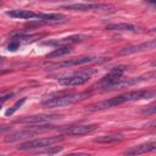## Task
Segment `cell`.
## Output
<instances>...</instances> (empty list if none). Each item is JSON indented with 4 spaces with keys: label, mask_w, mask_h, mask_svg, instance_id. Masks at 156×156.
<instances>
[{
    "label": "cell",
    "mask_w": 156,
    "mask_h": 156,
    "mask_svg": "<svg viewBox=\"0 0 156 156\" xmlns=\"http://www.w3.org/2000/svg\"><path fill=\"white\" fill-rule=\"evenodd\" d=\"M154 96H155V91H152V90L129 91V93L118 95L116 98H112V99H108V100H104V101H99L96 104H93V105L88 106V110L89 111L106 110V108H111V107H115V106L124 104V102H129V101H134V100H139V99H151Z\"/></svg>",
    "instance_id": "cell-1"
},
{
    "label": "cell",
    "mask_w": 156,
    "mask_h": 156,
    "mask_svg": "<svg viewBox=\"0 0 156 156\" xmlns=\"http://www.w3.org/2000/svg\"><path fill=\"white\" fill-rule=\"evenodd\" d=\"M54 129V126H49V124H37V126H30V127H27L24 129H21V130H17L7 136H5L4 141L5 143H15V141H18V140H22V139H27V138H30L35 134H39V133H43V132H46V130H51Z\"/></svg>",
    "instance_id": "cell-2"
},
{
    "label": "cell",
    "mask_w": 156,
    "mask_h": 156,
    "mask_svg": "<svg viewBox=\"0 0 156 156\" xmlns=\"http://www.w3.org/2000/svg\"><path fill=\"white\" fill-rule=\"evenodd\" d=\"M96 73L95 69H84V71H80V72H76L73 74H69V76H66L65 78H60L58 79V83L61 85H65V87H76V85H82L84 83H87L91 76Z\"/></svg>",
    "instance_id": "cell-3"
},
{
    "label": "cell",
    "mask_w": 156,
    "mask_h": 156,
    "mask_svg": "<svg viewBox=\"0 0 156 156\" xmlns=\"http://www.w3.org/2000/svg\"><path fill=\"white\" fill-rule=\"evenodd\" d=\"M85 94H67V95H60V96H54L49 98L48 100L43 101L44 107L49 108H55V107H61V106H67L71 104H74L84 98Z\"/></svg>",
    "instance_id": "cell-4"
},
{
    "label": "cell",
    "mask_w": 156,
    "mask_h": 156,
    "mask_svg": "<svg viewBox=\"0 0 156 156\" xmlns=\"http://www.w3.org/2000/svg\"><path fill=\"white\" fill-rule=\"evenodd\" d=\"M63 140V136H49V138H41V139H33L28 140L26 143L20 144L17 147L20 151L32 150V149H41V147H51L52 145L60 143Z\"/></svg>",
    "instance_id": "cell-5"
},
{
    "label": "cell",
    "mask_w": 156,
    "mask_h": 156,
    "mask_svg": "<svg viewBox=\"0 0 156 156\" xmlns=\"http://www.w3.org/2000/svg\"><path fill=\"white\" fill-rule=\"evenodd\" d=\"M63 9L74 10V11H99V12H105V13L115 11V7L111 6V5H106V4H85V2L65 5Z\"/></svg>",
    "instance_id": "cell-6"
},
{
    "label": "cell",
    "mask_w": 156,
    "mask_h": 156,
    "mask_svg": "<svg viewBox=\"0 0 156 156\" xmlns=\"http://www.w3.org/2000/svg\"><path fill=\"white\" fill-rule=\"evenodd\" d=\"M126 69H127V66H123V65L111 68V71L101 78V80H100L101 87H104L105 90H110L111 87H113L119 79H122V76L126 72Z\"/></svg>",
    "instance_id": "cell-7"
},
{
    "label": "cell",
    "mask_w": 156,
    "mask_h": 156,
    "mask_svg": "<svg viewBox=\"0 0 156 156\" xmlns=\"http://www.w3.org/2000/svg\"><path fill=\"white\" fill-rule=\"evenodd\" d=\"M61 117H62V115H57V113H51V115H34V116H28V117L21 118L17 122L26 123V124H32V126H37V124L49 123V122H51L54 119H58Z\"/></svg>",
    "instance_id": "cell-8"
},
{
    "label": "cell",
    "mask_w": 156,
    "mask_h": 156,
    "mask_svg": "<svg viewBox=\"0 0 156 156\" xmlns=\"http://www.w3.org/2000/svg\"><path fill=\"white\" fill-rule=\"evenodd\" d=\"M67 20L62 13H37V24H60Z\"/></svg>",
    "instance_id": "cell-9"
},
{
    "label": "cell",
    "mask_w": 156,
    "mask_h": 156,
    "mask_svg": "<svg viewBox=\"0 0 156 156\" xmlns=\"http://www.w3.org/2000/svg\"><path fill=\"white\" fill-rule=\"evenodd\" d=\"M98 58L95 56H82V57H77V58H72V60H67V61H62V62H57V63H50V65H45V67H50V68H61V67H71V66H76V65H83V63H89L93 61H96Z\"/></svg>",
    "instance_id": "cell-10"
},
{
    "label": "cell",
    "mask_w": 156,
    "mask_h": 156,
    "mask_svg": "<svg viewBox=\"0 0 156 156\" xmlns=\"http://www.w3.org/2000/svg\"><path fill=\"white\" fill-rule=\"evenodd\" d=\"M155 45H156V41L152 39V40H149V41H145V43H141V44H138V45L124 48V49L118 51V55L124 56V55H130V54H135V52H141V51H145V50H149V49H154Z\"/></svg>",
    "instance_id": "cell-11"
},
{
    "label": "cell",
    "mask_w": 156,
    "mask_h": 156,
    "mask_svg": "<svg viewBox=\"0 0 156 156\" xmlns=\"http://www.w3.org/2000/svg\"><path fill=\"white\" fill-rule=\"evenodd\" d=\"M156 149V143L155 141H150V143H145V144H140L136 146H133L128 150L124 151L126 156H138L141 154H146L150 151H154Z\"/></svg>",
    "instance_id": "cell-12"
},
{
    "label": "cell",
    "mask_w": 156,
    "mask_h": 156,
    "mask_svg": "<svg viewBox=\"0 0 156 156\" xmlns=\"http://www.w3.org/2000/svg\"><path fill=\"white\" fill-rule=\"evenodd\" d=\"M85 38H87L85 35L76 34V35H71V37H66V38H61V39H55L52 41H45V44L46 45H65V46H68V44L82 41Z\"/></svg>",
    "instance_id": "cell-13"
},
{
    "label": "cell",
    "mask_w": 156,
    "mask_h": 156,
    "mask_svg": "<svg viewBox=\"0 0 156 156\" xmlns=\"http://www.w3.org/2000/svg\"><path fill=\"white\" fill-rule=\"evenodd\" d=\"M98 128L96 124H82V126H74L67 129V133L71 135H85L93 133Z\"/></svg>",
    "instance_id": "cell-14"
},
{
    "label": "cell",
    "mask_w": 156,
    "mask_h": 156,
    "mask_svg": "<svg viewBox=\"0 0 156 156\" xmlns=\"http://www.w3.org/2000/svg\"><path fill=\"white\" fill-rule=\"evenodd\" d=\"M7 16L13 18H22V20H33L37 18V13L30 10H12L6 12Z\"/></svg>",
    "instance_id": "cell-15"
},
{
    "label": "cell",
    "mask_w": 156,
    "mask_h": 156,
    "mask_svg": "<svg viewBox=\"0 0 156 156\" xmlns=\"http://www.w3.org/2000/svg\"><path fill=\"white\" fill-rule=\"evenodd\" d=\"M106 29L110 30H119V32H134L136 30V27L130 23H110L106 26Z\"/></svg>",
    "instance_id": "cell-16"
},
{
    "label": "cell",
    "mask_w": 156,
    "mask_h": 156,
    "mask_svg": "<svg viewBox=\"0 0 156 156\" xmlns=\"http://www.w3.org/2000/svg\"><path fill=\"white\" fill-rule=\"evenodd\" d=\"M123 138L121 135H115V134H110V135H100L93 139L94 143H99V144H110V143H116V141H121Z\"/></svg>",
    "instance_id": "cell-17"
},
{
    "label": "cell",
    "mask_w": 156,
    "mask_h": 156,
    "mask_svg": "<svg viewBox=\"0 0 156 156\" xmlns=\"http://www.w3.org/2000/svg\"><path fill=\"white\" fill-rule=\"evenodd\" d=\"M72 52V48L71 46H61L58 49H55L52 52L48 54V58H57V57H61V56H65L67 54Z\"/></svg>",
    "instance_id": "cell-18"
},
{
    "label": "cell",
    "mask_w": 156,
    "mask_h": 156,
    "mask_svg": "<svg viewBox=\"0 0 156 156\" xmlns=\"http://www.w3.org/2000/svg\"><path fill=\"white\" fill-rule=\"evenodd\" d=\"M13 96V91L12 90H0V104L5 102L7 100H10Z\"/></svg>",
    "instance_id": "cell-19"
},
{
    "label": "cell",
    "mask_w": 156,
    "mask_h": 156,
    "mask_svg": "<svg viewBox=\"0 0 156 156\" xmlns=\"http://www.w3.org/2000/svg\"><path fill=\"white\" fill-rule=\"evenodd\" d=\"M24 101H26V99H24V98H23V99H21V100H18V101H17V102L11 107V108H9V110L5 112V115H6V116H11V115H13V113H15V111H17V110L22 106V104H23Z\"/></svg>",
    "instance_id": "cell-20"
},
{
    "label": "cell",
    "mask_w": 156,
    "mask_h": 156,
    "mask_svg": "<svg viewBox=\"0 0 156 156\" xmlns=\"http://www.w3.org/2000/svg\"><path fill=\"white\" fill-rule=\"evenodd\" d=\"M63 149V146H51V149H48V150H45L44 151V154H48V155H54V154H57V152H60L61 150Z\"/></svg>",
    "instance_id": "cell-21"
},
{
    "label": "cell",
    "mask_w": 156,
    "mask_h": 156,
    "mask_svg": "<svg viewBox=\"0 0 156 156\" xmlns=\"http://www.w3.org/2000/svg\"><path fill=\"white\" fill-rule=\"evenodd\" d=\"M20 48V40H12V41H10V44L7 45V49L9 50H11V51H15V50H17Z\"/></svg>",
    "instance_id": "cell-22"
},
{
    "label": "cell",
    "mask_w": 156,
    "mask_h": 156,
    "mask_svg": "<svg viewBox=\"0 0 156 156\" xmlns=\"http://www.w3.org/2000/svg\"><path fill=\"white\" fill-rule=\"evenodd\" d=\"M155 111H156V107L152 105V106H150V108H145V110H143L141 113H144V115H152V113H155Z\"/></svg>",
    "instance_id": "cell-23"
},
{
    "label": "cell",
    "mask_w": 156,
    "mask_h": 156,
    "mask_svg": "<svg viewBox=\"0 0 156 156\" xmlns=\"http://www.w3.org/2000/svg\"><path fill=\"white\" fill-rule=\"evenodd\" d=\"M66 156H90V154H87V152H72V154H68Z\"/></svg>",
    "instance_id": "cell-24"
},
{
    "label": "cell",
    "mask_w": 156,
    "mask_h": 156,
    "mask_svg": "<svg viewBox=\"0 0 156 156\" xmlns=\"http://www.w3.org/2000/svg\"><path fill=\"white\" fill-rule=\"evenodd\" d=\"M10 129H11V127H10V126H0V133L7 132V130H10Z\"/></svg>",
    "instance_id": "cell-25"
},
{
    "label": "cell",
    "mask_w": 156,
    "mask_h": 156,
    "mask_svg": "<svg viewBox=\"0 0 156 156\" xmlns=\"http://www.w3.org/2000/svg\"><path fill=\"white\" fill-rule=\"evenodd\" d=\"M1 62H4V57H1V56H0V63H1Z\"/></svg>",
    "instance_id": "cell-26"
}]
</instances>
